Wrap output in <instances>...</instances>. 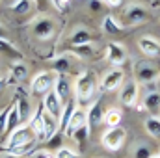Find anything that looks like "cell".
Here are the masks:
<instances>
[{"label": "cell", "instance_id": "cell-1", "mask_svg": "<svg viewBox=\"0 0 160 158\" xmlns=\"http://www.w3.org/2000/svg\"><path fill=\"white\" fill-rule=\"evenodd\" d=\"M97 86H99V80L93 71H82L75 80V101L80 106L91 104L95 91H97Z\"/></svg>", "mask_w": 160, "mask_h": 158}, {"label": "cell", "instance_id": "cell-2", "mask_svg": "<svg viewBox=\"0 0 160 158\" xmlns=\"http://www.w3.org/2000/svg\"><path fill=\"white\" fill-rule=\"evenodd\" d=\"M134 77H136V82L140 84H153L155 80L160 78V65L157 62H149V60L138 62L134 65Z\"/></svg>", "mask_w": 160, "mask_h": 158}, {"label": "cell", "instance_id": "cell-3", "mask_svg": "<svg viewBox=\"0 0 160 158\" xmlns=\"http://www.w3.org/2000/svg\"><path fill=\"white\" fill-rule=\"evenodd\" d=\"M56 78H58V73L54 71H39L34 78H32V84H30V89L34 95H47L48 91L54 89V84H56Z\"/></svg>", "mask_w": 160, "mask_h": 158}, {"label": "cell", "instance_id": "cell-4", "mask_svg": "<svg viewBox=\"0 0 160 158\" xmlns=\"http://www.w3.org/2000/svg\"><path fill=\"white\" fill-rule=\"evenodd\" d=\"M32 141H38V140H36V134H34V130L30 128V125H28V123H24V125H21L19 128H15V130L8 136L6 151L15 149V147H19V145L32 143Z\"/></svg>", "mask_w": 160, "mask_h": 158}, {"label": "cell", "instance_id": "cell-5", "mask_svg": "<svg viewBox=\"0 0 160 158\" xmlns=\"http://www.w3.org/2000/svg\"><path fill=\"white\" fill-rule=\"evenodd\" d=\"M125 141H127V130H125L123 126L108 128V130L101 136V143H102V147L108 149V151H112V153L119 151L121 147L125 145Z\"/></svg>", "mask_w": 160, "mask_h": 158}, {"label": "cell", "instance_id": "cell-6", "mask_svg": "<svg viewBox=\"0 0 160 158\" xmlns=\"http://www.w3.org/2000/svg\"><path fill=\"white\" fill-rule=\"evenodd\" d=\"M147 21V9L142 4H130L123 11V22L125 26H138Z\"/></svg>", "mask_w": 160, "mask_h": 158}, {"label": "cell", "instance_id": "cell-7", "mask_svg": "<svg viewBox=\"0 0 160 158\" xmlns=\"http://www.w3.org/2000/svg\"><path fill=\"white\" fill-rule=\"evenodd\" d=\"M32 34L36 36V39L48 41V39H52L54 34H56V24H54V21L48 19V17H41V19H38V21L32 24Z\"/></svg>", "mask_w": 160, "mask_h": 158}, {"label": "cell", "instance_id": "cell-8", "mask_svg": "<svg viewBox=\"0 0 160 158\" xmlns=\"http://www.w3.org/2000/svg\"><path fill=\"white\" fill-rule=\"evenodd\" d=\"M104 104H102V99L99 97V99H95L91 104H89V110L86 112V117H88V126H89V130H93V128H97L102 121H104Z\"/></svg>", "mask_w": 160, "mask_h": 158}, {"label": "cell", "instance_id": "cell-9", "mask_svg": "<svg viewBox=\"0 0 160 158\" xmlns=\"http://www.w3.org/2000/svg\"><path fill=\"white\" fill-rule=\"evenodd\" d=\"M106 60H108L114 67L119 69L121 65H125V62H127V48H125L121 43H116V41L108 43V45H106Z\"/></svg>", "mask_w": 160, "mask_h": 158}, {"label": "cell", "instance_id": "cell-10", "mask_svg": "<svg viewBox=\"0 0 160 158\" xmlns=\"http://www.w3.org/2000/svg\"><path fill=\"white\" fill-rule=\"evenodd\" d=\"M123 78H125V75H123L121 69H118V67L110 69V71L102 77V80H101V91H104V93L116 91L118 87L123 86Z\"/></svg>", "mask_w": 160, "mask_h": 158}, {"label": "cell", "instance_id": "cell-11", "mask_svg": "<svg viewBox=\"0 0 160 158\" xmlns=\"http://www.w3.org/2000/svg\"><path fill=\"white\" fill-rule=\"evenodd\" d=\"M138 48L142 50L143 56L151 58V60H158L160 58V39L153 36H143L138 41Z\"/></svg>", "mask_w": 160, "mask_h": 158}, {"label": "cell", "instance_id": "cell-12", "mask_svg": "<svg viewBox=\"0 0 160 158\" xmlns=\"http://www.w3.org/2000/svg\"><path fill=\"white\" fill-rule=\"evenodd\" d=\"M93 39H95V37H93V34H91L89 28H86V26H77V28L71 30V34H69V37H67V45L73 48V47L89 45Z\"/></svg>", "mask_w": 160, "mask_h": 158}, {"label": "cell", "instance_id": "cell-13", "mask_svg": "<svg viewBox=\"0 0 160 158\" xmlns=\"http://www.w3.org/2000/svg\"><path fill=\"white\" fill-rule=\"evenodd\" d=\"M75 63H77L75 56H71V54H60L52 62V71L58 73L60 77H63V75H69V73L75 71Z\"/></svg>", "mask_w": 160, "mask_h": 158}, {"label": "cell", "instance_id": "cell-14", "mask_svg": "<svg viewBox=\"0 0 160 158\" xmlns=\"http://www.w3.org/2000/svg\"><path fill=\"white\" fill-rule=\"evenodd\" d=\"M119 101L125 104V106H136L138 102V82L136 80H128L121 86L119 91Z\"/></svg>", "mask_w": 160, "mask_h": 158}, {"label": "cell", "instance_id": "cell-15", "mask_svg": "<svg viewBox=\"0 0 160 158\" xmlns=\"http://www.w3.org/2000/svg\"><path fill=\"white\" fill-rule=\"evenodd\" d=\"M43 108H45V112H48L50 116H54L56 119H60L62 116V110H63V102L60 101V97L56 95V91L52 89V91H48L45 97H43Z\"/></svg>", "mask_w": 160, "mask_h": 158}, {"label": "cell", "instance_id": "cell-16", "mask_svg": "<svg viewBox=\"0 0 160 158\" xmlns=\"http://www.w3.org/2000/svg\"><path fill=\"white\" fill-rule=\"evenodd\" d=\"M58 132H60V119L50 116L48 112H43V141L54 140Z\"/></svg>", "mask_w": 160, "mask_h": 158}, {"label": "cell", "instance_id": "cell-17", "mask_svg": "<svg viewBox=\"0 0 160 158\" xmlns=\"http://www.w3.org/2000/svg\"><path fill=\"white\" fill-rule=\"evenodd\" d=\"M88 126V117H86V112L82 110V108H77V112L73 114V117H71V121H69V125H67V128H65V136L67 138H73L78 130H82V128H86Z\"/></svg>", "mask_w": 160, "mask_h": 158}, {"label": "cell", "instance_id": "cell-18", "mask_svg": "<svg viewBox=\"0 0 160 158\" xmlns=\"http://www.w3.org/2000/svg\"><path fill=\"white\" fill-rule=\"evenodd\" d=\"M43 112H45V108H43V104H39V106L36 108V112L32 114L30 121H28V125H30V128L34 130L38 141H43Z\"/></svg>", "mask_w": 160, "mask_h": 158}, {"label": "cell", "instance_id": "cell-19", "mask_svg": "<svg viewBox=\"0 0 160 158\" xmlns=\"http://www.w3.org/2000/svg\"><path fill=\"white\" fill-rule=\"evenodd\" d=\"M22 125V121H21V116H19V108H17V102L13 101L11 102V106H9V110H8V121H6V134L9 136L15 128H19Z\"/></svg>", "mask_w": 160, "mask_h": 158}, {"label": "cell", "instance_id": "cell-20", "mask_svg": "<svg viewBox=\"0 0 160 158\" xmlns=\"http://www.w3.org/2000/svg\"><path fill=\"white\" fill-rule=\"evenodd\" d=\"M75 112H77V101L69 99L63 104V110H62V116H60V130L62 132H65V128H67V125H69V121H71Z\"/></svg>", "mask_w": 160, "mask_h": 158}, {"label": "cell", "instance_id": "cell-21", "mask_svg": "<svg viewBox=\"0 0 160 158\" xmlns=\"http://www.w3.org/2000/svg\"><path fill=\"white\" fill-rule=\"evenodd\" d=\"M0 54H4L6 58L9 60H15V62H22V52L8 39H0Z\"/></svg>", "mask_w": 160, "mask_h": 158}, {"label": "cell", "instance_id": "cell-22", "mask_svg": "<svg viewBox=\"0 0 160 158\" xmlns=\"http://www.w3.org/2000/svg\"><path fill=\"white\" fill-rule=\"evenodd\" d=\"M54 91H56V95L60 97V101H62L63 104L71 99V86H69V82H67L65 77H60V75H58L56 84H54Z\"/></svg>", "mask_w": 160, "mask_h": 158}, {"label": "cell", "instance_id": "cell-23", "mask_svg": "<svg viewBox=\"0 0 160 158\" xmlns=\"http://www.w3.org/2000/svg\"><path fill=\"white\" fill-rule=\"evenodd\" d=\"M142 104H143V108L147 112H151L153 116H158L160 114V93L158 91H149Z\"/></svg>", "mask_w": 160, "mask_h": 158}, {"label": "cell", "instance_id": "cell-24", "mask_svg": "<svg viewBox=\"0 0 160 158\" xmlns=\"http://www.w3.org/2000/svg\"><path fill=\"white\" fill-rule=\"evenodd\" d=\"M32 7H34V2H32V0H13L11 6H9L11 13H15V15H19V17L28 15V13L32 11Z\"/></svg>", "mask_w": 160, "mask_h": 158}, {"label": "cell", "instance_id": "cell-25", "mask_svg": "<svg viewBox=\"0 0 160 158\" xmlns=\"http://www.w3.org/2000/svg\"><path fill=\"white\" fill-rule=\"evenodd\" d=\"M102 30H104L106 34L116 36V34H121V32H123V26H121V22L114 17V15H106V17L102 19Z\"/></svg>", "mask_w": 160, "mask_h": 158}, {"label": "cell", "instance_id": "cell-26", "mask_svg": "<svg viewBox=\"0 0 160 158\" xmlns=\"http://www.w3.org/2000/svg\"><path fill=\"white\" fill-rule=\"evenodd\" d=\"M121 119H123V114H121L119 108H110L104 112V125L108 128H114V126H119L121 125Z\"/></svg>", "mask_w": 160, "mask_h": 158}, {"label": "cell", "instance_id": "cell-27", "mask_svg": "<svg viewBox=\"0 0 160 158\" xmlns=\"http://www.w3.org/2000/svg\"><path fill=\"white\" fill-rule=\"evenodd\" d=\"M145 132L151 138L160 140V117L158 116H151V117L145 119Z\"/></svg>", "mask_w": 160, "mask_h": 158}, {"label": "cell", "instance_id": "cell-28", "mask_svg": "<svg viewBox=\"0 0 160 158\" xmlns=\"http://www.w3.org/2000/svg\"><path fill=\"white\" fill-rule=\"evenodd\" d=\"M15 102H17V108H19V116H21V121H22V125H24V123H28V121H30V117H32V108H30L28 101H26L24 97H21V99H15Z\"/></svg>", "mask_w": 160, "mask_h": 158}, {"label": "cell", "instance_id": "cell-29", "mask_svg": "<svg viewBox=\"0 0 160 158\" xmlns=\"http://www.w3.org/2000/svg\"><path fill=\"white\" fill-rule=\"evenodd\" d=\"M132 156L134 158H151L153 156V149H151L149 143L140 141V143L134 145V149H132Z\"/></svg>", "mask_w": 160, "mask_h": 158}, {"label": "cell", "instance_id": "cell-30", "mask_svg": "<svg viewBox=\"0 0 160 158\" xmlns=\"http://www.w3.org/2000/svg\"><path fill=\"white\" fill-rule=\"evenodd\" d=\"M11 75H13L15 80H24L26 77H28V67H26V63L15 62V63L11 65Z\"/></svg>", "mask_w": 160, "mask_h": 158}, {"label": "cell", "instance_id": "cell-31", "mask_svg": "<svg viewBox=\"0 0 160 158\" xmlns=\"http://www.w3.org/2000/svg\"><path fill=\"white\" fill-rule=\"evenodd\" d=\"M54 158H82V155L73 151L71 147H58V151L54 153Z\"/></svg>", "mask_w": 160, "mask_h": 158}, {"label": "cell", "instance_id": "cell-32", "mask_svg": "<svg viewBox=\"0 0 160 158\" xmlns=\"http://www.w3.org/2000/svg\"><path fill=\"white\" fill-rule=\"evenodd\" d=\"M50 4H52L58 11H65V9H69L71 0H50Z\"/></svg>", "mask_w": 160, "mask_h": 158}, {"label": "cell", "instance_id": "cell-33", "mask_svg": "<svg viewBox=\"0 0 160 158\" xmlns=\"http://www.w3.org/2000/svg\"><path fill=\"white\" fill-rule=\"evenodd\" d=\"M8 110L9 108H4L0 110V136L6 134V121H8Z\"/></svg>", "mask_w": 160, "mask_h": 158}, {"label": "cell", "instance_id": "cell-34", "mask_svg": "<svg viewBox=\"0 0 160 158\" xmlns=\"http://www.w3.org/2000/svg\"><path fill=\"white\" fill-rule=\"evenodd\" d=\"M32 2H34L36 9L41 11V13H43V11H47V9H48V6H50V0H32Z\"/></svg>", "mask_w": 160, "mask_h": 158}, {"label": "cell", "instance_id": "cell-35", "mask_svg": "<svg viewBox=\"0 0 160 158\" xmlns=\"http://www.w3.org/2000/svg\"><path fill=\"white\" fill-rule=\"evenodd\" d=\"M34 158H54V155L50 153V151H45V149H41V151H36V153H32Z\"/></svg>", "mask_w": 160, "mask_h": 158}, {"label": "cell", "instance_id": "cell-36", "mask_svg": "<svg viewBox=\"0 0 160 158\" xmlns=\"http://www.w3.org/2000/svg\"><path fill=\"white\" fill-rule=\"evenodd\" d=\"M102 6H110V7H118V6H121V2L123 0H99Z\"/></svg>", "mask_w": 160, "mask_h": 158}, {"label": "cell", "instance_id": "cell-37", "mask_svg": "<svg viewBox=\"0 0 160 158\" xmlns=\"http://www.w3.org/2000/svg\"><path fill=\"white\" fill-rule=\"evenodd\" d=\"M155 9H160V0H153V4H151Z\"/></svg>", "mask_w": 160, "mask_h": 158}, {"label": "cell", "instance_id": "cell-38", "mask_svg": "<svg viewBox=\"0 0 160 158\" xmlns=\"http://www.w3.org/2000/svg\"><path fill=\"white\" fill-rule=\"evenodd\" d=\"M0 39H6V30L2 28V24H0Z\"/></svg>", "mask_w": 160, "mask_h": 158}, {"label": "cell", "instance_id": "cell-39", "mask_svg": "<svg viewBox=\"0 0 160 158\" xmlns=\"http://www.w3.org/2000/svg\"><path fill=\"white\" fill-rule=\"evenodd\" d=\"M2 89H4V78H0V93H2Z\"/></svg>", "mask_w": 160, "mask_h": 158}, {"label": "cell", "instance_id": "cell-40", "mask_svg": "<svg viewBox=\"0 0 160 158\" xmlns=\"http://www.w3.org/2000/svg\"><path fill=\"white\" fill-rule=\"evenodd\" d=\"M6 158H17V156H13V155H9V153H6Z\"/></svg>", "mask_w": 160, "mask_h": 158}, {"label": "cell", "instance_id": "cell-41", "mask_svg": "<svg viewBox=\"0 0 160 158\" xmlns=\"http://www.w3.org/2000/svg\"><path fill=\"white\" fill-rule=\"evenodd\" d=\"M151 158H160V153H158V155H153Z\"/></svg>", "mask_w": 160, "mask_h": 158}, {"label": "cell", "instance_id": "cell-42", "mask_svg": "<svg viewBox=\"0 0 160 158\" xmlns=\"http://www.w3.org/2000/svg\"><path fill=\"white\" fill-rule=\"evenodd\" d=\"M158 117H160V116H158Z\"/></svg>", "mask_w": 160, "mask_h": 158}, {"label": "cell", "instance_id": "cell-43", "mask_svg": "<svg viewBox=\"0 0 160 158\" xmlns=\"http://www.w3.org/2000/svg\"><path fill=\"white\" fill-rule=\"evenodd\" d=\"M158 80H160V78H158Z\"/></svg>", "mask_w": 160, "mask_h": 158}]
</instances>
